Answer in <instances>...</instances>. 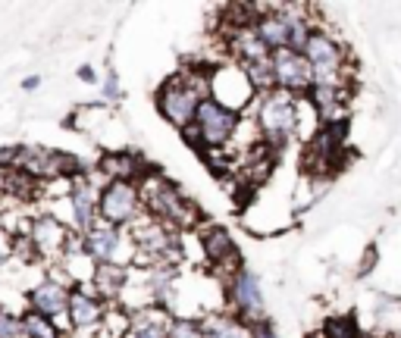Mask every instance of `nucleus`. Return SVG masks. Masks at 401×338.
I'll list each match as a JSON object with an SVG mask.
<instances>
[{
    "mask_svg": "<svg viewBox=\"0 0 401 338\" xmlns=\"http://www.w3.org/2000/svg\"><path fill=\"white\" fill-rule=\"evenodd\" d=\"M211 66H195L182 69V72L170 75V79L154 91V107L164 116L176 132H182L185 126H191L197 103L207 97V85H211Z\"/></svg>",
    "mask_w": 401,
    "mask_h": 338,
    "instance_id": "1",
    "label": "nucleus"
},
{
    "mask_svg": "<svg viewBox=\"0 0 401 338\" xmlns=\"http://www.w3.org/2000/svg\"><path fill=\"white\" fill-rule=\"evenodd\" d=\"M138 191H141V207L148 217L173 226L176 232L197 229V223H201V207L182 188H176L166 176H160V172L150 169L148 176L138 182Z\"/></svg>",
    "mask_w": 401,
    "mask_h": 338,
    "instance_id": "2",
    "label": "nucleus"
},
{
    "mask_svg": "<svg viewBox=\"0 0 401 338\" xmlns=\"http://www.w3.org/2000/svg\"><path fill=\"white\" fill-rule=\"evenodd\" d=\"M298 101L301 97L282 95V91H266L254 101V129L257 138L270 150H282L288 141L298 138Z\"/></svg>",
    "mask_w": 401,
    "mask_h": 338,
    "instance_id": "3",
    "label": "nucleus"
},
{
    "mask_svg": "<svg viewBox=\"0 0 401 338\" xmlns=\"http://www.w3.org/2000/svg\"><path fill=\"white\" fill-rule=\"evenodd\" d=\"M129 238L135 244L138 270H144V266H179V260H182V232L148 217V213L135 219Z\"/></svg>",
    "mask_w": 401,
    "mask_h": 338,
    "instance_id": "4",
    "label": "nucleus"
},
{
    "mask_svg": "<svg viewBox=\"0 0 401 338\" xmlns=\"http://www.w3.org/2000/svg\"><path fill=\"white\" fill-rule=\"evenodd\" d=\"M301 57L311 66L313 85H351V54L329 28H313Z\"/></svg>",
    "mask_w": 401,
    "mask_h": 338,
    "instance_id": "5",
    "label": "nucleus"
},
{
    "mask_svg": "<svg viewBox=\"0 0 401 338\" xmlns=\"http://www.w3.org/2000/svg\"><path fill=\"white\" fill-rule=\"evenodd\" d=\"M191 126H195L197 138H201V150H197V154H207V150H226L232 141H235L238 129H242V113L223 107V103L213 101V97H204V101L197 103Z\"/></svg>",
    "mask_w": 401,
    "mask_h": 338,
    "instance_id": "6",
    "label": "nucleus"
},
{
    "mask_svg": "<svg viewBox=\"0 0 401 338\" xmlns=\"http://www.w3.org/2000/svg\"><path fill=\"white\" fill-rule=\"evenodd\" d=\"M223 291H226V310L232 317H238L242 323H257L266 317V298H264V285L260 276L251 266H238L235 272L223 279Z\"/></svg>",
    "mask_w": 401,
    "mask_h": 338,
    "instance_id": "7",
    "label": "nucleus"
},
{
    "mask_svg": "<svg viewBox=\"0 0 401 338\" xmlns=\"http://www.w3.org/2000/svg\"><path fill=\"white\" fill-rule=\"evenodd\" d=\"M82 241L95 266H123V270L135 266V244L129 238V229H116L97 219L82 235Z\"/></svg>",
    "mask_w": 401,
    "mask_h": 338,
    "instance_id": "8",
    "label": "nucleus"
},
{
    "mask_svg": "<svg viewBox=\"0 0 401 338\" xmlns=\"http://www.w3.org/2000/svg\"><path fill=\"white\" fill-rule=\"evenodd\" d=\"M144 217L141 191L135 182H104L97 185V219L116 229H132Z\"/></svg>",
    "mask_w": 401,
    "mask_h": 338,
    "instance_id": "9",
    "label": "nucleus"
},
{
    "mask_svg": "<svg viewBox=\"0 0 401 338\" xmlns=\"http://www.w3.org/2000/svg\"><path fill=\"white\" fill-rule=\"evenodd\" d=\"M197 244H201V257L207 264V272H213L219 279H226L229 272H235L245 264L235 248V238L229 235L226 226H207L204 232H197Z\"/></svg>",
    "mask_w": 401,
    "mask_h": 338,
    "instance_id": "10",
    "label": "nucleus"
},
{
    "mask_svg": "<svg viewBox=\"0 0 401 338\" xmlns=\"http://www.w3.org/2000/svg\"><path fill=\"white\" fill-rule=\"evenodd\" d=\"M26 238L35 250V260H50V264H60V257L66 254V244L72 238L69 226L63 219H57L54 213H41V217L28 219Z\"/></svg>",
    "mask_w": 401,
    "mask_h": 338,
    "instance_id": "11",
    "label": "nucleus"
},
{
    "mask_svg": "<svg viewBox=\"0 0 401 338\" xmlns=\"http://www.w3.org/2000/svg\"><path fill=\"white\" fill-rule=\"evenodd\" d=\"M207 97L219 101L223 107L235 110V113H242V110H245L251 101H257V95H254V88L248 85V79H245V72H242V66H238V63L213 66L211 85H207Z\"/></svg>",
    "mask_w": 401,
    "mask_h": 338,
    "instance_id": "12",
    "label": "nucleus"
},
{
    "mask_svg": "<svg viewBox=\"0 0 401 338\" xmlns=\"http://www.w3.org/2000/svg\"><path fill=\"white\" fill-rule=\"evenodd\" d=\"M63 201H66V207H69V217H66L69 232H72V235H85V232L97 223V185H95V179L91 176L69 179Z\"/></svg>",
    "mask_w": 401,
    "mask_h": 338,
    "instance_id": "13",
    "label": "nucleus"
},
{
    "mask_svg": "<svg viewBox=\"0 0 401 338\" xmlns=\"http://www.w3.org/2000/svg\"><path fill=\"white\" fill-rule=\"evenodd\" d=\"M69 288L60 276H41L32 288L26 291V310H35L41 317L54 319L66 329V304H69Z\"/></svg>",
    "mask_w": 401,
    "mask_h": 338,
    "instance_id": "14",
    "label": "nucleus"
},
{
    "mask_svg": "<svg viewBox=\"0 0 401 338\" xmlns=\"http://www.w3.org/2000/svg\"><path fill=\"white\" fill-rule=\"evenodd\" d=\"M107 310H110V304L101 295L91 291V285H72L69 288V304H66V329L69 332L101 329Z\"/></svg>",
    "mask_w": 401,
    "mask_h": 338,
    "instance_id": "15",
    "label": "nucleus"
},
{
    "mask_svg": "<svg viewBox=\"0 0 401 338\" xmlns=\"http://www.w3.org/2000/svg\"><path fill=\"white\" fill-rule=\"evenodd\" d=\"M270 69H273V88L292 97H304L311 88V66L301 54L295 50H276L270 54Z\"/></svg>",
    "mask_w": 401,
    "mask_h": 338,
    "instance_id": "16",
    "label": "nucleus"
},
{
    "mask_svg": "<svg viewBox=\"0 0 401 338\" xmlns=\"http://www.w3.org/2000/svg\"><path fill=\"white\" fill-rule=\"evenodd\" d=\"M97 172L104 176V182H141L150 169L141 160V154H135L132 148H110L97 160Z\"/></svg>",
    "mask_w": 401,
    "mask_h": 338,
    "instance_id": "17",
    "label": "nucleus"
},
{
    "mask_svg": "<svg viewBox=\"0 0 401 338\" xmlns=\"http://www.w3.org/2000/svg\"><path fill=\"white\" fill-rule=\"evenodd\" d=\"M126 282H129V270H123V266H95V272H91V291L95 295H101L107 304H119V298H123L126 291Z\"/></svg>",
    "mask_w": 401,
    "mask_h": 338,
    "instance_id": "18",
    "label": "nucleus"
},
{
    "mask_svg": "<svg viewBox=\"0 0 401 338\" xmlns=\"http://www.w3.org/2000/svg\"><path fill=\"white\" fill-rule=\"evenodd\" d=\"M166 326H170V313L160 307H141L132 313V323L126 338H166Z\"/></svg>",
    "mask_w": 401,
    "mask_h": 338,
    "instance_id": "19",
    "label": "nucleus"
},
{
    "mask_svg": "<svg viewBox=\"0 0 401 338\" xmlns=\"http://www.w3.org/2000/svg\"><path fill=\"white\" fill-rule=\"evenodd\" d=\"M201 338H251V329L229 310H219L201 319Z\"/></svg>",
    "mask_w": 401,
    "mask_h": 338,
    "instance_id": "20",
    "label": "nucleus"
},
{
    "mask_svg": "<svg viewBox=\"0 0 401 338\" xmlns=\"http://www.w3.org/2000/svg\"><path fill=\"white\" fill-rule=\"evenodd\" d=\"M19 326H22V338H63V326L54 319L41 317L35 310H22L19 313Z\"/></svg>",
    "mask_w": 401,
    "mask_h": 338,
    "instance_id": "21",
    "label": "nucleus"
},
{
    "mask_svg": "<svg viewBox=\"0 0 401 338\" xmlns=\"http://www.w3.org/2000/svg\"><path fill=\"white\" fill-rule=\"evenodd\" d=\"M364 329L358 326L354 313H339V317H329L326 323L320 326V338H360Z\"/></svg>",
    "mask_w": 401,
    "mask_h": 338,
    "instance_id": "22",
    "label": "nucleus"
},
{
    "mask_svg": "<svg viewBox=\"0 0 401 338\" xmlns=\"http://www.w3.org/2000/svg\"><path fill=\"white\" fill-rule=\"evenodd\" d=\"M166 338H201V319L191 317H170Z\"/></svg>",
    "mask_w": 401,
    "mask_h": 338,
    "instance_id": "23",
    "label": "nucleus"
},
{
    "mask_svg": "<svg viewBox=\"0 0 401 338\" xmlns=\"http://www.w3.org/2000/svg\"><path fill=\"white\" fill-rule=\"evenodd\" d=\"M0 338H22V326H19V313L0 307Z\"/></svg>",
    "mask_w": 401,
    "mask_h": 338,
    "instance_id": "24",
    "label": "nucleus"
},
{
    "mask_svg": "<svg viewBox=\"0 0 401 338\" xmlns=\"http://www.w3.org/2000/svg\"><path fill=\"white\" fill-rule=\"evenodd\" d=\"M101 97L107 103H113V101H119V97H123V88H119V75H116V72L104 75V81H101Z\"/></svg>",
    "mask_w": 401,
    "mask_h": 338,
    "instance_id": "25",
    "label": "nucleus"
},
{
    "mask_svg": "<svg viewBox=\"0 0 401 338\" xmlns=\"http://www.w3.org/2000/svg\"><path fill=\"white\" fill-rule=\"evenodd\" d=\"M248 329H251V338H279L276 335V323H273L270 317H264V319H257V323H251Z\"/></svg>",
    "mask_w": 401,
    "mask_h": 338,
    "instance_id": "26",
    "label": "nucleus"
},
{
    "mask_svg": "<svg viewBox=\"0 0 401 338\" xmlns=\"http://www.w3.org/2000/svg\"><path fill=\"white\" fill-rule=\"evenodd\" d=\"M380 264V248H376V244H370L367 248V254H364V257H360V266H358V276H370V272H373V266Z\"/></svg>",
    "mask_w": 401,
    "mask_h": 338,
    "instance_id": "27",
    "label": "nucleus"
},
{
    "mask_svg": "<svg viewBox=\"0 0 401 338\" xmlns=\"http://www.w3.org/2000/svg\"><path fill=\"white\" fill-rule=\"evenodd\" d=\"M75 75H79V81H85V85H101V75H97V69L91 66V63H82Z\"/></svg>",
    "mask_w": 401,
    "mask_h": 338,
    "instance_id": "28",
    "label": "nucleus"
},
{
    "mask_svg": "<svg viewBox=\"0 0 401 338\" xmlns=\"http://www.w3.org/2000/svg\"><path fill=\"white\" fill-rule=\"evenodd\" d=\"M41 88V75H28V79H22V91H38Z\"/></svg>",
    "mask_w": 401,
    "mask_h": 338,
    "instance_id": "29",
    "label": "nucleus"
},
{
    "mask_svg": "<svg viewBox=\"0 0 401 338\" xmlns=\"http://www.w3.org/2000/svg\"><path fill=\"white\" fill-rule=\"evenodd\" d=\"M382 338H401V332H389V335H382Z\"/></svg>",
    "mask_w": 401,
    "mask_h": 338,
    "instance_id": "30",
    "label": "nucleus"
}]
</instances>
